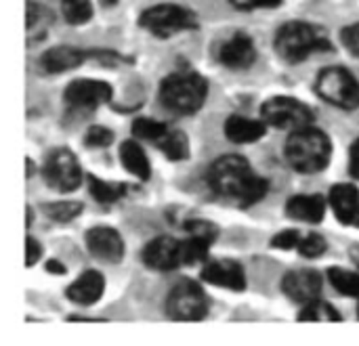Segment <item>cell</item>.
Instances as JSON below:
<instances>
[{
	"mask_svg": "<svg viewBox=\"0 0 359 346\" xmlns=\"http://www.w3.org/2000/svg\"><path fill=\"white\" fill-rule=\"evenodd\" d=\"M208 183L212 191L242 208H248L261 202L269 189V183L259 177L248 160L240 155L219 158L208 172Z\"/></svg>",
	"mask_w": 359,
	"mask_h": 346,
	"instance_id": "1",
	"label": "cell"
},
{
	"mask_svg": "<svg viewBox=\"0 0 359 346\" xmlns=\"http://www.w3.org/2000/svg\"><path fill=\"white\" fill-rule=\"evenodd\" d=\"M288 164L301 174H316L322 172L332 158V143L324 130L313 126L301 128L290 132L286 147H284Z\"/></svg>",
	"mask_w": 359,
	"mask_h": 346,
	"instance_id": "2",
	"label": "cell"
},
{
	"mask_svg": "<svg viewBox=\"0 0 359 346\" xmlns=\"http://www.w3.org/2000/svg\"><path fill=\"white\" fill-rule=\"evenodd\" d=\"M332 48L328 34L305 21H288L276 34V53L288 63H299L313 53H326Z\"/></svg>",
	"mask_w": 359,
	"mask_h": 346,
	"instance_id": "3",
	"label": "cell"
},
{
	"mask_svg": "<svg viewBox=\"0 0 359 346\" xmlns=\"http://www.w3.org/2000/svg\"><path fill=\"white\" fill-rule=\"evenodd\" d=\"M208 95V82L194 71H177L162 80L160 101L162 105L179 116H189L202 109Z\"/></svg>",
	"mask_w": 359,
	"mask_h": 346,
	"instance_id": "4",
	"label": "cell"
},
{
	"mask_svg": "<svg viewBox=\"0 0 359 346\" xmlns=\"http://www.w3.org/2000/svg\"><path fill=\"white\" fill-rule=\"evenodd\" d=\"M141 27L158 38H170L198 27V17L181 4H156L141 13Z\"/></svg>",
	"mask_w": 359,
	"mask_h": 346,
	"instance_id": "5",
	"label": "cell"
},
{
	"mask_svg": "<svg viewBox=\"0 0 359 346\" xmlns=\"http://www.w3.org/2000/svg\"><path fill=\"white\" fill-rule=\"evenodd\" d=\"M318 95L334 107L355 109L359 105V82L345 67H326L316 82Z\"/></svg>",
	"mask_w": 359,
	"mask_h": 346,
	"instance_id": "6",
	"label": "cell"
},
{
	"mask_svg": "<svg viewBox=\"0 0 359 346\" xmlns=\"http://www.w3.org/2000/svg\"><path fill=\"white\" fill-rule=\"evenodd\" d=\"M42 174H44L46 185L59 193H72L84 181V172L80 168L78 158L65 147H57L48 151L44 166H42Z\"/></svg>",
	"mask_w": 359,
	"mask_h": 346,
	"instance_id": "7",
	"label": "cell"
},
{
	"mask_svg": "<svg viewBox=\"0 0 359 346\" xmlns=\"http://www.w3.org/2000/svg\"><path fill=\"white\" fill-rule=\"evenodd\" d=\"M261 116L267 126H273L278 130L294 132V130L313 126V111L305 103H301L299 99H292V97L267 99L261 109Z\"/></svg>",
	"mask_w": 359,
	"mask_h": 346,
	"instance_id": "8",
	"label": "cell"
},
{
	"mask_svg": "<svg viewBox=\"0 0 359 346\" xmlns=\"http://www.w3.org/2000/svg\"><path fill=\"white\" fill-rule=\"evenodd\" d=\"M166 313L175 321H200L208 313V298L198 284L179 282L166 298Z\"/></svg>",
	"mask_w": 359,
	"mask_h": 346,
	"instance_id": "9",
	"label": "cell"
},
{
	"mask_svg": "<svg viewBox=\"0 0 359 346\" xmlns=\"http://www.w3.org/2000/svg\"><path fill=\"white\" fill-rule=\"evenodd\" d=\"M109 99H111V86L107 82L93 80V78L74 80L67 84L63 92V101L67 103V107L76 111H93L103 103H107Z\"/></svg>",
	"mask_w": 359,
	"mask_h": 346,
	"instance_id": "10",
	"label": "cell"
},
{
	"mask_svg": "<svg viewBox=\"0 0 359 346\" xmlns=\"http://www.w3.org/2000/svg\"><path fill=\"white\" fill-rule=\"evenodd\" d=\"M84 242H86V248L88 252L101 261V263H109V265H116L124 258V242H122V235L111 229V227H93L86 231L84 235Z\"/></svg>",
	"mask_w": 359,
	"mask_h": 346,
	"instance_id": "11",
	"label": "cell"
},
{
	"mask_svg": "<svg viewBox=\"0 0 359 346\" xmlns=\"http://www.w3.org/2000/svg\"><path fill=\"white\" fill-rule=\"evenodd\" d=\"M143 263L154 271H172L183 265L181 242L168 235H160L151 240L143 248Z\"/></svg>",
	"mask_w": 359,
	"mask_h": 346,
	"instance_id": "12",
	"label": "cell"
},
{
	"mask_svg": "<svg viewBox=\"0 0 359 346\" xmlns=\"http://www.w3.org/2000/svg\"><path fill=\"white\" fill-rule=\"evenodd\" d=\"M202 282L217 286V288L231 290V292H244L246 290L244 267L238 261H229V258L206 263L202 269Z\"/></svg>",
	"mask_w": 359,
	"mask_h": 346,
	"instance_id": "13",
	"label": "cell"
},
{
	"mask_svg": "<svg viewBox=\"0 0 359 346\" xmlns=\"http://www.w3.org/2000/svg\"><path fill=\"white\" fill-rule=\"evenodd\" d=\"M322 275L313 269H301L292 271L282 279V290L284 294L299 303V305H309L322 296Z\"/></svg>",
	"mask_w": 359,
	"mask_h": 346,
	"instance_id": "14",
	"label": "cell"
},
{
	"mask_svg": "<svg viewBox=\"0 0 359 346\" xmlns=\"http://www.w3.org/2000/svg\"><path fill=\"white\" fill-rule=\"evenodd\" d=\"M257 59V46L250 36L233 34L219 48V61L229 69H246Z\"/></svg>",
	"mask_w": 359,
	"mask_h": 346,
	"instance_id": "15",
	"label": "cell"
},
{
	"mask_svg": "<svg viewBox=\"0 0 359 346\" xmlns=\"http://www.w3.org/2000/svg\"><path fill=\"white\" fill-rule=\"evenodd\" d=\"M105 292V277L99 271H84L82 275H78L69 288L65 290V296L76 303V305H95Z\"/></svg>",
	"mask_w": 359,
	"mask_h": 346,
	"instance_id": "16",
	"label": "cell"
},
{
	"mask_svg": "<svg viewBox=\"0 0 359 346\" xmlns=\"http://www.w3.org/2000/svg\"><path fill=\"white\" fill-rule=\"evenodd\" d=\"M223 130H225V137L231 143L250 145V143H257V141H261L265 137L267 124H265L263 118L252 120V118H246V116H229Z\"/></svg>",
	"mask_w": 359,
	"mask_h": 346,
	"instance_id": "17",
	"label": "cell"
},
{
	"mask_svg": "<svg viewBox=\"0 0 359 346\" xmlns=\"http://www.w3.org/2000/svg\"><path fill=\"white\" fill-rule=\"evenodd\" d=\"M86 53L76 46H55L40 57V69L46 74H63L67 69L82 65Z\"/></svg>",
	"mask_w": 359,
	"mask_h": 346,
	"instance_id": "18",
	"label": "cell"
},
{
	"mask_svg": "<svg viewBox=\"0 0 359 346\" xmlns=\"http://www.w3.org/2000/svg\"><path fill=\"white\" fill-rule=\"evenodd\" d=\"M286 214L294 221H303L309 225H318L324 221L326 202L322 195H294L286 204Z\"/></svg>",
	"mask_w": 359,
	"mask_h": 346,
	"instance_id": "19",
	"label": "cell"
},
{
	"mask_svg": "<svg viewBox=\"0 0 359 346\" xmlns=\"http://www.w3.org/2000/svg\"><path fill=\"white\" fill-rule=\"evenodd\" d=\"M330 206L337 214V219L343 225L355 223L359 210V193L358 189L349 183H339L330 191Z\"/></svg>",
	"mask_w": 359,
	"mask_h": 346,
	"instance_id": "20",
	"label": "cell"
},
{
	"mask_svg": "<svg viewBox=\"0 0 359 346\" xmlns=\"http://www.w3.org/2000/svg\"><path fill=\"white\" fill-rule=\"evenodd\" d=\"M120 162H122L124 170H128L133 177H137L141 181H147L151 177V164L147 160V153L135 139L124 141L120 145Z\"/></svg>",
	"mask_w": 359,
	"mask_h": 346,
	"instance_id": "21",
	"label": "cell"
},
{
	"mask_svg": "<svg viewBox=\"0 0 359 346\" xmlns=\"http://www.w3.org/2000/svg\"><path fill=\"white\" fill-rule=\"evenodd\" d=\"M168 160L172 162H181V160H187L189 158V141H187V134L177 130V128H168L166 134L158 141L156 145Z\"/></svg>",
	"mask_w": 359,
	"mask_h": 346,
	"instance_id": "22",
	"label": "cell"
},
{
	"mask_svg": "<svg viewBox=\"0 0 359 346\" xmlns=\"http://www.w3.org/2000/svg\"><path fill=\"white\" fill-rule=\"evenodd\" d=\"M86 185H88L90 195H93L99 204H114V202L122 200L124 193H126V185H122V183H111V181L99 179V177H95V174H88V177H86Z\"/></svg>",
	"mask_w": 359,
	"mask_h": 346,
	"instance_id": "23",
	"label": "cell"
},
{
	"mask_svg": "<svg viewBox=\"0 0 359 346\" xmlns=\"http://www.w3.org/2000/svg\"><path fill=\"white\" fill-rule=\"evenodd\" d=\"M27 21H25V27H27V34L29 38H44L46 29L50 27L53 23V15L38 2H27Z\"/></svg>",
	"mask_w": 359,
	"mask_h": 346,
	"instance_id": "24",
	"label": "cell"
},
{
	"mask_svg": "<svg viewBox=\"0 0 359 346\" xmlns=\"http://www.w3.org/2000/svg\"><path fill=\"white\" fill-rule=\"evenodd\" d=\"M328 279L330 284L337 288V292L358 298L359 300V271L351 269H343V267H334L328 271Z\"/></svg>",
	"mask_w": 359,
	"mask_h": 346,
	"instance_id": "25",
	"label": "cell"
},
{
	"mask_svg": "<svg viewBox=\"0 0 359 346\" xmlns=\"http://www.w3.org/2000/svg\"><path fill=\"white\" fill-rule=\"evenodd\" d=\"M168 128H170L168 124L151 120V118H135V122L130 126L133 137H137L141 141H147V143H154V145H158V141L166 134Z\"/></svg>",
	"mask_w": 359,
	"mask_h": 346,
	"instance_id": "26",
	"label": "cell"
},
{
	"mask_svg": "<svg viewBox=\"0 0 359 346\" xmlns=\"http://www.w3.org/2000/svg\"><path fill=\"white\" fill-rule=\"evenodd\" d=\"M84 206L80 202H48L42 206V212L53 219L55 223H72L76 216H80Z\"/></svg>",
	"mask_w": 359,
	"mask_h": 346,
	"instance_id": "27",
	"label": "cell"
},
{
	"mask_svg": "<svg viewBox=\"0 0 359 346\" xmlns=\"http://www.w3.org/2000/svg\"><path fill=\"white\" fill-rule=\"evenodd\" d=\"M299 319L301 321H341V315L330 303H324L318 298L303 307V311L299 313Z\"/></svg>",
	"mask_w": 359,
	"mask_h": 346,
	"instance_id": "28",
	"label": "cell"
},
{
	"mask_svg": "<svg viewBox=\"0 0 359 346\" xmlns=\"http://www.w3.org/2000/svg\"><path fill=\"white\" fill-rule=\"evenodd\" d=\"M63 17L69 25H84L93 19L90 0H63Z\"/></svg>",
	"mask_w": 359,
	"mask_h": 346,
	"instance_id": "29",
	"label": "cell"
},
{
	"mask_svg": "<svg viewBox=\"0 0 359 346\" xmlns=\"http://www.w3.org/2000/svg\"><path fill=\"white\" fill-rule=\"evenodd\" d=\"M326 248H328V244H326V240L322 237V235H318V233H307V235H303L301 237V244H299V252H301V256H305V258H320L324 252H326Z\"/></svg>",
	"mask_w": 359,
	"mask_h": 346,
	"instance_id": "30",
	"label": "cell"
},
{
	"mask_svg": "<svg viewBox=\"0 0 359 346\" xmlns=\"http://www.w3.org/2000/svg\"><path fill=\"white\" fill-rule=\"evenodd\" d=\"M84 143L88 147H97V149H103V147H109L114 143V132L105 126H90L84 134Z\"/></svg>",
	"mask_w": 359,
	"mask_h": 346,
	"instance_id": "31",
	"label": "cell"
},
{
	"mask_svg": "<svg viewBox=\"0 0 359 346\" xmlns=\"http://www.w3.org/2000/svg\"><path fill=\"white\" fill-rule=\"evenodd\" d=\"M301 237H303L301 231H297V229H286V231L278 233V235L271 240V248H278V250H297L299 244H301Z\"/></svg>",
	"mask_w": 359,
	"mask_h": 346,
	"instance_id": "32",
	"label": "cell"
},
{
	"mask_svg": "<svg viewBox=\"0 0 359 346\" xmlns=\"http://www.w3.org/2000/svg\"><path fill=\"white\" fill-rule=\"evenodd\" d=\"M341 40H343V44H345V48L349 53H353L355 57H359V23L347 25L341 32Z\"/></svg>",
	"mask_w": 359,
	"mask_h": 346,
	"instance_id": "33",
	"label": "cell"
},
{
	"mask_svg": "<svg viewBox=\"0 0 359 346\" xmlns=\"http://www.w3.org/2000/svg\"><path fill=\"white\" fill-rule=\"evenodd\" d=\"M231 4L242 11H252V8H276L282 4V0H231Z\"/></svg>",
	"mask_w": 359,
	"mask_h": 346,
	"instance_id": "34",
	"label": "cell"
},
{
	"mask_svg": "<svg viewBox=\"0 0 359 346\" xmlns=\"http://www.w3.org/2000/svg\"><path fill=\"white\" fill-rule=\"evenodd\" d=\"M40 254H42L40 244L34 237H27L25 240V267H34L40 261Z\"/></svg>",
	"mask_w": 359,
	"mask_h": 346,
	"instance_id": "35",
	"label": "cell"
},
{
	"mask_svg": "<svg viewBox=\"0 0 359 346\" xmlns=\"http://www.w3.org/2000/svg\"><path fill=\"white\" fill-rule=\"evenodd\" d=\"M349 172L359 179V139L351 145V151H349Z\"/></svg>",
	"mask_w": 359,
	"mask_h": 346,
	"instance_id": "36",
	"label": "cell"
},
{
	"mask_svg": "<svg viewBox=\"0 0 359 346\" xmlns=\"http://www.w3.org/2000/svg\"><path fill=\"white\" fill-rule=\"evenodd\" d=\"M46 269H48V273H55V275H63L65 273V267L61 263H57V261L46 263Z\"/></svg>",
	"mask_w": 359,
	"mask_h": 346,
	"instance_id": "37",
	"label": "cell"
},
{
	"mask_svg": "<svg viewBox=\"0 0 359 346\" xmlns=\"http://www.w3.org/2000/svg\"><path fill=\"white\" fill-rule=\"evenodd\" d=\"M101 2H103L105 6H114V4H116L118 0H101Z\"/></svg>",
	"mask_w": 359,
	"mask_h": 346,
	"instance_id": "38",
	"label": "cell"
},
{
	"mask_svg": "<svg viewBox=\"0 0 359 346\" xmlns=\"http://www.w3.org/2000/svg\"><path fill=\"white\" fill-rule=\"evenodd\" d=\"M355 223H358V225H359V210H358V219H355Z\"/></svg>",
	"mask_w": 359,
	"mask_h": 346,
	"instance_id": "39",
	"label": "cell"
},
{
	"mask_svg": "<svg viewBox=\"0 0 359 346\" xmlns=\"http://www.w3.org/2000/svg\"><path fill=\"white\" fill-rule=\"evenodd\" d=\"M358 313H359V309H358Z\"/></svg>",
	"mask_w": 359,
	"mask_h": 346,
	"instance_id": "40",
	"label": "cell"
}]
</instances>
